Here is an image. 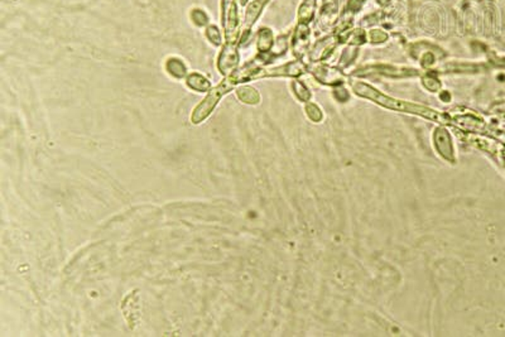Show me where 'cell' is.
<instances>
[{
    "instance_id": "cell-1",
    "label": "cell",
    "mask_w": 505,
    "mask_h": 337,
    "mask_svg": "<svg viewBox=\"0 0 505 337\" xmlns=\"http://www.w3.org/2000/svg\"><path fill=\"white\" fill-rule=\"evenodd\" d=\"M232 87L234 85H232V81L226 77L225 80L221 81L219 85L211 89L201 104L196 106L195 110L191 115V122L194 124H200L204 120H206L207 117H210V114L213 113V109L216 108V105L219 104L220 100L223 98V96H225L227 92L232 91Z\"/></svg>"
},
{
    "instance_id": "cell-6",
    "label": "cell",
    "mask_w": 505,
    "mask_h": 337,
    "mask_svg": "<svg viewBox=\"0 0 505 337\" xmlns=\"http://www.w3.org/2000/svg\"><path fill=\"white\" fill-rule=\"evenodd\" d=\"M186 84L191 90L196 92H208L211 90V84L207 80L204 75L199 72H192L187 75L186 77Z\"/></svg>"
},
{
    "instance_id": "cell-3",
    "label": "cell",
    "mask_w": 505,
    "mask_h": 337,
    "mask_svg": "<svg viewBox=\"0 0 505 337\" xmlns=\"http://www.w3.org/2000/svg\"><path fill=\"white\" fill-rule=\"evenodd\" d=\"M221 20H223V25H224L225 43H234L235 44L237 37V25H239L235 0H223V3H221Z\"/></svg>"
},
{
    "instance_id": "cell-8",
    "label": "cell",
    "mask_w": 505,
    "mask_h": 337,
    "mask_svg": "<svg viewBox=\"0 0 505 337\" xmlns=\"http://www.w3.org/2000/svg\"><path fill=\"white\" fill-rule=\"evenodd\" d=\"M237 98H240L247 104H256V100H254V95H256V90L250 89V87H242L237 90Z\"/></svg>"
},
{
    "instance_id": "cell-7",
    "label": "cell",
    "mask_w": 505,
    "mask_h": 337,
    "mask_svg": "<svg viewBox=\"0 0 505 337\" xmlns=\"http://www.w3.org/2000/svg\"><path fill=\"white\" fill-rule=\"evenodd\" d=\"M207 39L210 42L213 43L215 46H221L223 43V36H221V32L216 25H208L205 31Z\"/></svg>"
},
{
    "instance_id": "cell-4",
    "label": "cell",
    "mask_w": 505,
    "mask_h": 337,
    "mask_svg": "<svg viewBox=\"0 0 505 337\" xmlns=\"http://www.w3.org/2000/svg\"><path fill=\"white\" fill-rule=\"evenodd\" d=\"M237 62H239V55H237V46L234 43H225L218 58L220 74H232L237 66Z\"/></svg>"
},
{
    "instance_id": "cell-9",
    "label": "cell",
    "mask_w": 505,
    "mask_h": 337,
    "mask_svg": "<svg viewBox=\"0 0 505 337\" xmlns=\"http://www.w3.org/2000/svg\"><path fill=\"white\" fill-rule=\"evenodd\" d=\"M191 19L199 27H205V25H208V17H207L206 13L201 11V9H194L191 12Z\"/></svg>"
},
{
    "instance_id": "cell-2",
    "label": "cell",
    "mask_w": 505,
    "mask_h": 337,
    "mask_svg": "<svg viewBox=\"0 0 505 337\" xmlns=\"http://www.w3.org/2000/svg\"><path fill=\"white\" fill-rule=\"evenodd\" d=\"M355 89L358 90V92H359L360 95H364V96H366V98H373V100H375V101H377V103H379V104L385 105L387 108H393V109H398V110H417L418 111V113H420V114H423V115H426V117H433L432 111H430L428 110V109H425V108H420V106H418V108H414V106H412V105L401 104L399 101H396V100H392V98H387V96H384V95H382V94H379V92L375 91L374 89H371V87H369V86L356 85L355 86Z\"/></svg>"
},
{
    "instance_id": "cell-5",
    "label": "cell",
    "mask_w": 505,
    "mask_h": 337,
    "mask_svg": "<svg viewBox=\"0 0 505 337\" xmlns=\"http://www.w3.org/2000/svg\"><path fill=\"white\" fill-rule=\"evenodd\" d=\"M166 71L175 79L178 80H182L187 77V68L185 65V62L177 57H170L166 62Z\"/></svg>"
}]
</instances>
